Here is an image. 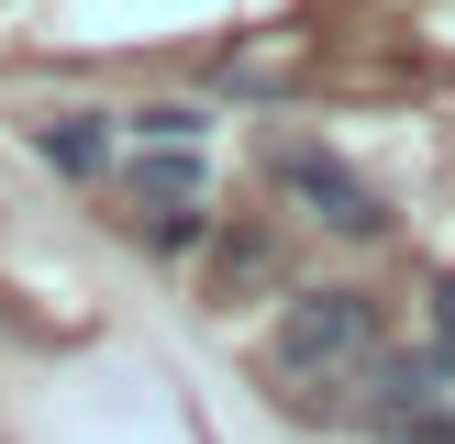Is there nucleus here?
<instances>
[{
    "instance_id": "6",
    "label": "nucleus",
    "mask_w": 455,
    "mask_h": 444,
    "mask_svg": "<svg viewBox=\"0 0 455 444\" xmlns=\"http://www.w3.org/2000/svg\"><path fill=\"white\" fill-rule=\"evenodd\" d=\"M133 133H145V145H200V111H178V100H167V111H145Z\"/></svg>"
},
{
    "instance_id": "2",
    "label": "nucleus",
    "mask_w": 455,
    "mask_h": 444,
    "mask_svg": "<svg viewBox=\"0 0 455 444\" xmlns=\"http://www.w3.org/2000/svg\"><path fill=\"white\" fill-rule=\"evenodd\" d=\"M355 422H367V433H422V422L434 411H455V345H422V355H389L378 345V367L355 377V400H345Z\"/></svg>"
},
{
    "instance_id": "8",
    "label": "nucleus",
    "mask_w": 455,
    "mask_h": 444,
    "mask_svg": "<svg viewBox=\"0 0 455 444\" xmlns=\"http://www.w3.org/2000/svg\"><path fill=\"white\" fill-rule=\"evenodd\" d=\"M434 311H444V345H455V278H444V289H434Z\"/></svg>"
},
{
    "instance_id": "3",
    "label": "nucleus",
    "mask_w": 455,
    "mask_h": 444,
    "mask_svg": "<svg viewBox=\"0 0 455 444\" xmlns=\"http://www.w3.org/2000/svg\"><path fill=\"white\" fill-rule=\"evenodd\" d=\"M278 189H289V200H311L333 234H378V222H389V200H378L355 167H333L323 145H278Z\"/></svg>"
},
{
    "instance_id": "5",
    "label": "nucleus",
    "mask_w": 455,
    "mask_h": 444,
    "mask_svg": "<svg viewBox=\"0 0 455 444\" xmlns=\"http://www.w3.org/2000/svg\"><path fill=\"white\" fill-rule=\"evenodd\" d=\"M44 167L56 178H100L111 167V123L100 111H56V123H44Z\"/></svg>"
},
{
    "instance_id": "4",
    "label": "nucleus",
    "mask_w": 455,
    "mask_h": 444,
    "mask_svg": "<svg viewBox=\"0 0 455 444\" xmlns=\"http://www.w3.org/2000/svg\"><path fill=\"white\" fill-rule=\"evenodd\" d=\"M133 222H145L156 244H189L200 234V167H189V145L133 155Z\"/></svg>"
},
{
    "instance_id": "1",
    "label": "nucleus",
    "mask_w": 455,
    "mask_h": 444,
    "mask_svg": "<svg viewBox=\"0 0 455 444\" xmlns=\"http://www.w3.org/2000/svg\"><path fill=\"white\" fill-rule=\"evenodd\" d=\"M367 367H378V300H355V289H300L289 322H278V389H289V411H345Z\"/></svg>"
},
{
    "instance_id": "7",
    "label": "nucleus",
    "mask_w": 455,
    "mask_h": 444,
    "mask_svg": "<svg viewBox=\"0 0 455 444\" xmlns=\"http://www.w3.org/2000/svg\"><path fill=\"white\" fill-rule=\"evenodd\" d=\"M400 444H455V411H434V422H422V433H400Z\"/></svg>"
}]
</instances>
